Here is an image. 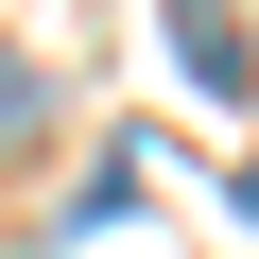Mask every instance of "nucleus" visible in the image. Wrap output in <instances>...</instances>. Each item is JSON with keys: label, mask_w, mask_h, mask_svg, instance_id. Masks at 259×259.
<instances>
[{"label": "nucleus", "mask_w": 259, "mask_h": 259, "mask_svg": "<svg viewBox=\"0 0 259 259\" xmlns=\"http://www.w3.org/2000/svg\"><path fill=\"white\" fill-rule=\"evenodd\" d=\"M173 69L190 87H242V18H225V0H173Z\"/></svg>", "instance_id": "f257e3e1"}, {"label": "nucleus", "mask_w": 259, "mask_h": 259, "mask_svg": "<svg viewBox=\"0 0 259 259\" xmlns=\"http://www.w3.org/2000/svg\"><path fill=\"white\" fill-rule=\"evenodd\" d=\"M52 121V87H35V52H0V139H35Z\"/></svg>", "instance_id": "f03ea898"}]
</instances>
